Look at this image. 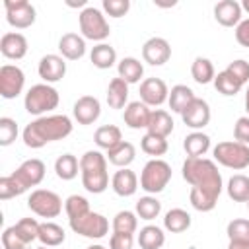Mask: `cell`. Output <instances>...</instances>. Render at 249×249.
I'll use <instances>...</instances> for the list:
<instances>
[{
  "instance_id": "46",
  "label": "cell",
  "mask_w": 249,
  "mask_h": 249,
  "mask_svg": "<svg viewBox=\"0 0 249 249\" xmlns=\"http://www.w3.org/2000/svg\"><path fill=\"white\" fill-rule=\"evenodd\" d=\"M18 138V123L10 117L0 119V146H10Z\"/></svg>"
},
{
  "instance_id": "39",
  "label": "cell",
  "mask_w": 249,
  "mask_h": 249,
  "mask_svg": "<svg viewBox=\"0 0 249 249\" xmlns=\"http://www.w3.org/2000/svg\"><path fill=\"white\" fill-rule=\"evenodd\" d=\"M214 88L222 93V95H235V93H239L241 91V84L228 72V70H222V72H218L216 76H214Z\"/></svg>"
},
{
  "instance_id": "23",
  "label": "cell",
  "mask_w": 249,
  "mask_h": 249,
  "mask_svg": "<svg viewBox=\"0 0 249 249\" xmlns=\"http://www.w3.org/2000/svg\"><path fill=\"white\" fill-rule=\"evenodd\" d=\"M146 130L150 134L167 138L173 132V119H171V115L167 111H163V109H154L152 115H150V123H148Z\"/></svg>"
},
{
  "instance_id": "13",
  "label": "cell",
  "mask_w": 249,
  "mask_h": 249,
  "mask_svg": "<svg viewBox=\"0 0 249 249\" xmlns=\"http://www.w3.org/2000/svg\"><path fill=\"white\" fill-rule=\"evenodd\" d=\"M169 97V89L163 80L160 78H146L140 84V99L148 107H160Z\"/></svg>"
},
{
  "instance_id": "38",
  "label": "cell",
  "mask_w": 249,
  "mask_h": 249,
  "mask_svg": "<svg viewBox=\"0 0 249 249\" xmlns=\"http://www.w3.org/2000/svg\"><path fill=\"white\" fill-rule=\"evenodd\" d=\"M160 212H161V202L152 195H146L136 202V216L140 220H148L150 222V220L158 218Z\"/></svg>"
},
{
  "instance_id": "6",
  "label": "cell",
  "mask_w": 249,
  "mask_h": 249,
  "mask_svg": "<svg viewBox=\"0 0 249 249\" xmlns=\"http://www.w3.org/2000/svg\"><path fill=\"white\" fill-rule=\"evenodd\" d=\"M78 21H80V31H82V37L84 39H89V41H105L111 33V27L103 16V12L99 8H93V6H86L80 16H78Z\"/></svg>"
},
{
  "instance_id": "21",
  "label": "cell",
  "mask_w": 249,
  "mask_h": 249,
  "mask_svg": "<svg viewBox=\"0 0 249 249\" xmlns=\"http://www.w3.org/2000/svg\"><path fill=\"white\" fill-rule=\"evenodd\" d=\"M58 51L66 60H78L86 54V39L78 33H64L58 39Z\"/></svg>"
},
{
  "instance_id": "51",
  "label": "cell",
  "mask_w": 249,
  "mask_h": 249,
  "mask_svg": "<svg viewBox=\"0 0 249 249\" xmlns=\"http://www.w3.org/2000/svg\"><path fill=\"white\" fill-rule=\"evenodd\" d=\"M132 233H119L115 231L109 239V249H132Z\"/></svg>"
},
{
  "instance_id": "27",
  "label": "cell",
  "mask_w": 249,
  "mask_h": 249,
  "mask_svg": "<svg viewBox=\"0 0 249 249\" xmlns=\"http://www.w3.org/2000/svg\"><path fill=\"white\" fill-rule=\"evenodd\" d=\"M195 97H196V95H195V91H193L189 86H185V84H177V86L171 88L169 97H167V103H169V109H171V111H175V113H183V111L187 109V105H189Z\"/></svg>"
},
{
  "instance_id": "22",
  "label": "cell",
  "mask_w": 249,
  "mask_h": 249,
  "mask_svg": "<svg viewBox=\"0 0 249 249\" xmlns=\"http://www.w3.org/2000/svg\"><path fill=\"white\" fill-rule=\"evenodd\" d=\"M111 187L119 196H132L138 189V177L132 169L121 167L119 171H115V175L111 179Z\"/></svg>"
},
{
  "instance_id": "20",
  "label": "cell",
  "mask_w": 249,
  "mask_h": 249,
  "mask_svg": "<svg viewBox=\"0 0 249 249\" xmlns=\"http://www.w3.org/2000/svg\"><path fill=\"white\" fill-rule=\"evenodd\" d=\"M241 4L235 0H222L214 6V19L224 27H237L241 23Z\"/></svg>"
},
{
  "instance_id": "24",
  "label": "cell",
  "mask_w": 249,
  "mask_h": 249,
  "mask_svg": "<svg viewBox=\"0 0 249 249\" xmlns=\"http://www.w3.org/2000/svg\"><path fill=\"white\" fill-rule=\"evenodd\" d=\"M183 148L187 152V158H202L210 150V136L200 130H195L185 136Z\"/></svg>"
},
{
  "instance_id": "53",
  "label": "cell",
  "mask_w": 249,
  "mask_h": 249,
  "mask_svg": "<svg viewBox=\"0 0 249 249\" xmlns=\"http://www.w3.org/2000/svg\"><path fill=\"white\" fill-rule=\"evenodd\" d=\"M228 249H249V241H230Z\"/></svg>"
},
{
  "instance_id": "3",
  "label": "cell",
  "mask_w": 249,
  "mask_h": 249,
  "mask_svg": "<svg viewBox=\"0 0 249 249\" xmlns=\"http://www.w3.org/2000/svg\"><path fill=\"white\" fill-rule=\"evenodd\" d=\"M80 173H82V185L88 193L99 195L109 187L107 158L99 150H88L80 158Z\"/></svg>"
},
{
  "instance_id": "58",
  "label": "cell",
  "mask_w": 249,
  "mask_h": 249,
  "mask_svg": "<svg viewBox=\"0 0 249 249\" xmlns=\"http://www.w3.org/2000/svg\"><path fill=\"white\" fill-rule=\"evenodd\" d=\"M247 208H249V200H247Z\"/></svg>"
},
{
  "instance_id": "19",
  "label": "cell",
  "mask_w": 249,
  "mask_h": 249,
  "mask_svg": "<svg viewBox=\"0 0 249 249\" xmlns=\"http://www.w3.org/2000/svg\"><path fill=\"white\" fill-rule=\"evenodd\" d=\"M150 107L142 101H130L126 107H124V113H123V119H124V124L132 130H140V128H148V123H150Z\"/></svg>"
},
{
  "instance_id": "43",
  "label": "cell",
  "mask_w": 249,
  "mask_h": 249,
  "mask_svg": "<svg viewBox=\"0 0 249 249\" xmlns=\"http://www.w3.org/2000/svg\"><path fill=\"white\" fill-rule=\"evenodd\" d=\"M39 222L35 220V218H21L16 226H14V230H16V233L29 245L31 241H35V239H39Z\"/></svg>"
},
{
  "instance_id": "37",
  "label": "cell",
  "mask_w": 249,
  "mask_h": 249,
  "mask_svg": "<svg viewBox=\"0 0 249 249\" xmlns=\"http://www.w3.org/2000/svg\"><path fill=\"white\" fill-rule=\"evenodd\" d=\"M191 74H193V80H195L196 84H202V86L214 82V76H216L214 64H212L208 58H204V56H196V58L193 60Z\"/></svg>"
},
{
  "instance_id": "12",
  "label": "cell",
  "mask_w": 249,
  "mask_h": 249,
  "mask_svg": "<svg viewBox=\"0 0 249 249\" xmlns=\"http://www.w3.org/2000/svg\"><path fill=\"white\" fill-rule=\"evenodd\" d=\"M181 119L183 123L189 126V128H195V130H200L204 128L208 123H210V105L200 99V97H195L187 109L181 113Z\"/></svg>"
},
{
  "instance_id": "26",
  "label": "cell",
  "mask_w": 249,
  "mask_h": 249,
  "mask_svg": "<svg viewBox=\"0 0 249 249\" xmlns=\"http://www.w3.org/2000/svg\"><path fill=\"white\" fill-rule=\"evenodd\" d=\"M117 72H119V78H123L126 84H138L140 78L144 76V66H142V62L138 58L124 56L123 60H119Z\"/></svg>"
},
{
  "instance_id": "7",
  "label": "cell",
  "mask_w": 249,
  "mask_h": 249,
  "mask_svg": "<svg viewBox=\"0 0 249 249\" xmlns=\"http://www.w3.org/2000/svg\"><path fill=\"white\" fill-rule=\"evenodd\" d=\"M214 161L230 169H245L249 165V146L241 142H220L212 150Z\"/></svg>"
},
{
  "instance_id": "31",
  "label": "cell",
  "mask_w": 249,
  "mask_h": 249,
  "mask_svg": "<svg viewBox=\"0 0 249 249\" xmlns=\"http://www.w3.org/2000/svg\"><path fill=\"white\" fill-rule=\"evenodd\" d=\"M66 233L62 230V226L54 224V222H43L39 226V241L45 247H56L60 243H64Z\"/></svg>"
},
{
  "instance_id": "5",
  "label": "cell",
  "mask_w": 249,
  "mask_h": 249,
  "mask_svg": "<svg viewBox=\"0 0 249 249\" xmlns=\"http://www.w3.org/2000/svg\"><path fill=\"white\" fill-rule=\"evenodd\" d=\"M171 181V165L160 158L150 160L140 173V189H144L148 195L161 193L167 183Z\"/></svg>"
},
{
  "instance_id": "56",
  "label": "cell",
  "mask_w": 249,
  "mask_h": 249,
  "mask_svg": "<svg viewBox=\"0 0 249 249\" xmlns=\"http://www.w3.org/2000/svg\"><path fill=\"white\" fill-rule=\"evenodd\" d=\"M88 249H105V247H103V245H97V243H95V245H89Z\"/></svg>"
},
{
  "instance_id": "1",
  "label": "cell",
  "mask_w": 249,
  "mask_h": 249,
  "mask_svg": "<svg viewBox=\"0 0 249 249\" xmlns=\"http://www.w3.org/2000/svg\"><path fill=\"white\" fill-rule=\"evenodd\" d=\"M72 132V121L66 115H43L23 128V144L27 148H43L49 142L62 140Z\"/></svg>"
},
{
  "instance_id": "44",
  "label": "cell",
  "mask_w": 249,
  "mask_h": 249,
  "mask_svg": "<svg viewBox=\"0 0 249 249\" xmlns=\"http://www.w3.org/2000/svg\"><path fill=\"white\" fill-rule=\"evenodd\" d=\"M64 210L68 214V220H72V218H78V216H84L86 212H89V202L82 195H70L64 200Z\"/></svg>"
},
{
  "instance_id": "54",
  "label": "cell",
  "mask_w": 249,
  "mask_h": 249,
  "mask_svg": "<svg viewBox=\"0 0 249 249\" xmlns=\"http://www.w3.org/2000/svg\"><path fill=\"white\" fill-rule=\"evenodd\" d=\"M245 111H247V117H249V86H247V91H245Z\"/></svg>"
},
{
  "instance_id": "14",
  "label": "cell",
  "mask_w": 249,
  "mask_h": 249,
  "mask_svg": "<svg viewBox=\"0 0 249 249\" xmlns=\"http://www.w3.org/2000/svg\"><path fill=\"white\" fill-rule=\"evenodd\" d=\"M142 58L152 66H161L171 58V47L163 37H152L142 45Z\"/></svg>"
},
{
  "instance_id": "30",
  "label": "cell",
  "mask_w": 249,
  "mask_h": 249,
  "mask_svg": "<svg viewBox=\"0 0 249 249\" xmlns=\"http://www.w3.org/2000/svg\"><path fill=\"white\" fill-rule=\"evenodd\" d=\"M163 228L171 233H181L191 228V214L183 208H171L163 216Z\"/></svg>"
},
{
  "instance_id": "10",
  "label": "cell",
  "mask_w": 249,
  "mask_h": 249,
  "mask_svg": "<svg viewBox=\"0 0 249 249\" xmlns=\"http://www.w3.org/2000/svg\"><path fill=\"white\" fill-rule=\"evenodd\" d=\"M6 21L16 29H27L35 23V8L27 0H4Z\"/></svg>"
},
{
  "instance_id": "8",
  "label": "cell",
  "mask_w": 249,
  "mask_h": 249,
  "mask_svg": "<svg viewBox=\"0 0 249 249\" xmlns=\"http://www.w3.org/2000/svg\"><path fill=\"white\" fill-rule=\"evenodd\" d=\"M68 222H70L72 231H76V233H80L84 237H89V239H101L109 231V220L103 214L91 212V210L86 212L84 216L72 218Z\"/></svg>"
},
{
  "instance_id": "35",
  "label": "cell",
  "mask_w": 249,
  "mask_h": 249,
  "mask_svg": "<svg viewBox=\"0 0 249 249\" xmlns=\"http://www.w3.org/2000/svg\"><path fill=\"white\" fill-rule=\"evenodd\" d=\"M189 200H191V204H193L195 210H198V212H210V210H214V206L218 202V195H214L210 191H204V189H198V187H191Z\"/></svg>"
},
{
  "instance_id": "16",
  "label": "cell",
  "mask_w": 249,
  "mask_h": 249,
  "mask_svg": "<svg viewBox=\"0 0 249 249\" xmlns=\"http://www.w3.org/2000/svg\"><path fill=\"white\" fill-rule=\"evenodd\" d=\"M72 113H74V119L78 121V124H93L101 115V103L93 95H82L74 103Z\"/></svg>"
},
{
  "instance_id": "33",
  "label": "cell",
  "mask_w": 249,
  "mask_h": 249,
  "mask_svg": "<svg viewBox=\"0 0 249 249\" xmlns=\"http://www.w3.org/2000/svg\"><path fill=\"white\" fill-rule=\"evenodd\" d=\"M80 171V161L72 154H62L54 161V173L62 181H72Z\"/></svg>"
},
{
  "instance_id": "29",
  "label": "cell",
  "mask_w": 249,
  "mask_h": 249,
  "mask_svg": "<svg viewBox=\"0 0 249 249\" xmlns=\"http://www.w3.org/2000/svg\"><path fill=\"white\" fill-rule=\"evenodd\" d=\"M134 158H136V148H134V144L132 142H121L119 146H115L113 150H109L107 152V160L113 163V165H117L119 169L121 167H128L132 161H134Z\"/></svg>"
},
{
  "instance_id": "41",
  "label": "cell",
  "mask_w": 249,
  "mask_h": 249,
  "mask_svg": "<svg viewBox=\"0 0 249 249\" xmlns=\"http://www.w3.org/2000/svg\"><path fill=\"white\" fill-rule=\"evenodd\" d=\"M140 148H142V152L144 154H148V156H163L165 152H167V140L165 138H161V136H156V134H150V132H146L144 136H142V140H140Z\"/></svg>"
},
{
  "instance_id": "11",
  "label": "cell",
  "mask_w": 249,
  "mask_h": 249,
  "mask_svg": "<svg viewBox=\"0 0 249 249\" xmlns=\"http://www.w3.org/2000/svg\"><path fill=\"white\" fill-rule=\"evenodd\" d=\"M25 74L19 66L4 64L0 68V95L4 99H14L23 91Z\"/></svg>"
},
{
  "instance_id": "18",
  "label": "cell",
  "mask_w": 249,
  "mask_h": 249,
  "mask_svg": "<svg viewBox=\"0 0 249 249\" xmlns=\"http://www.w3.org/2000/svg\"><path fill=\"white\" fill-rule=\"evenodd\" d=\"M0 53L10 60H19L27 54V39L18 31H8L0 39Z\"/></svg>"
},
{
  "instance_id": "9",
  "label": "cell",
  "mask_w": 249,
  "mask_h": 249,
  "mask_svg": "<svg viewBox=\"0 0 249 249\" xmlns=\"http://www.w3.org/2000/svg\"><path fill=\"white\" fill-rule=\"evenodd\" d=\"M27 206L33 214L41 218H56L62 212L60 196L49 189H35L27 198Z\"/></svg>"
},
{
  "instance_id": "40",
  "label": "cell",
  "mask_w": 249,
  "mask_h": 249,
  "mask_svg": "<svg viewBox=\"0 0 249 249\" xmlns=\"http://www.w3.org/2000/svg\"><path fill=\"white\" fill-rule=\"evenodd\" d=\"M138 228V216L130 210H121L113 218V230L119 233H134Z\"/></svg>"
},
{
  "instance_id": "4",
  "label": "cell",
  "mask_w": 249,
  "mask_h": 249,
  "mask_svg": "<svg viewBox=\"0 0 249 249\" xmlns=\"http://www.w3.org/2000/svg\"><path fill=\"white\" fill-rule=\"evenodd\" d=\"M58 101H60V95L51 84H35L27 89L23 105H25V111L29 115L43 117L45 113L56 109Z\"/></svg>"
},
{
  "instance_id": "32",
  "label": "cell",
  "mask_w": 249,
  "mask_h": 249,
  "mask_svg": "<svg viewBox=\"0 0 249 249\" xmlns=\"http://www.w3.org/2000/svg\"><path fill=\"white\" fill-rule=\"evenodd\" d=\"M89 58H91V62H93L95 68L107 70V68H111V66L117 62V53H115V49H113L111 45L99 43V45H95V47L91 49Z\"/></svg>"
},
{
  "instance_id": "2",
  "label": "cell",
  "mask_w": 249,
  "mask_h": 249,
  "mask_svg": "<svg viewBox=\"0 0 249 249\" xmlns=\"http://www.w3.org/2000/svg\"><path fill=\"white\" fill-rule=\"evenodd\" d=\"M183 179L191 187L210 191L220 196L222 193V175L216 167V161L206 158H187L183 161Z\"/></svg>"
},
{
  "instance_id": "55",
  "label": "cell",
  "mask_w": 249,
  "mask_h": 249,
  "mask_svg": "<svg viewBox=\"0 0 249 249\" xmlns=\"http://www.w3.org/2000/svg\"><path fill=\"white\" fill-rule=\"evenodd\" d=\"M241 10L249 12V0H243V2H241Z\"/></svg>"
},
{
  "instance_id": "47",
  "label": "cell",
  "mask_w": 249,
  "mask_h": 249,
  "mask_svg": "<svg viewBox=\"0 0 249 249\" xmlns=\"http://www.w3.org/2000/svg\"><path fill=\"white\" fill-rule=\"evenodd\" d=\"M241 86H245V84H249V62L247 60H243V58H237V60H231L230 64H228V68H226Z\"/></svg>"
},
{
  "instance_id": "25",
  "label": "cell",
  "mask_w": 249,
  "mask_h": 249,
  "mask_svg": "<svg viewBox=\"0 0 249 249\" xmlns=\"http://www.w3.org/2000/svg\"><path fill=\"white\" fill-rule=\"evenodd\" d=\"M93 142L101 148V150H113L115 146H119L123 142V134H121V128L115 126V124H103L95 130L93 134Z\"/></svg>"
},
{
  "instance_id": "17",
  "label": "cell",
  "mask_w": 249,
  "mask_h": 249,
  "mask_svg": "<svg viewBox=\"0 0 249 249\" xmlns=\"http://www.w3.org/2000/svg\"><path fill=\"white\" fill-rule=\"evenodd\" d=\"M14 175L23 183L25 189L29 187H37L43 179H45V163L37 158H31V160H25L16 171Z\"/></svg>"
},
{
  "instance_id": "28",
  "label": "cell",
  "mask_w": 249,
  "mask_h": 249,
  "mask_svg": "<svg viewBox=\"0 0 249 249\" xmlns=\"http://www.w3.org/2000/svg\"><path fill=\"white\" fill-rule=\"evenodd\" d=\"M128 99V84L123 78H113L107 88V103L111 109H123Z\"/></svg>"
},
{
  "instance_id": "48",
  "label": "cell",
  "mask_w": 249,
  "mask_h": 249,
  "mask_svg": "<svg viewBox=\"0 0 249 249\" xmlns=\"http://www.w3.org/2000/svg\"><path fill=\"white\" fill-rule=\"evenodd\" d=\"M103 10L111 18H123L130 10L128 0H103Z\"/></svg>"
},
{
  "instance_id": "34",
  "label": "cell",
  "mask_w": 249,
  "mask_h": 249,
  "mask_svg": "<svg viewBox=\"0 0 249 249\" xmlns=\"http://www.w3.org/2000/svg\"><path fill=\"white\" fill-rule=\"evenodd\" d=\"M165 243V233L158 226H144L138 233L140 249H161Z\"/></svg>"
},
{
  "instance_id": "15",
  "label": "cell",
  "mask_w": 249,
  "mask_h": 249,
  "mask_svg": "<svg viewBox=\"0 0 249 249\" xmlns=\"http://www.w3.org/2000/svg\"><path fill=\"white\" fill-rule=\"evenodd\" d=\"M37 72H39V78L45 80V84H54V82L64 78L66 62H64V58L60 54H45L39 60Z\"/></svg>"
},
{
  "instance_id": "52",
  "label": "cell",
  "mask_w": 249,
  "mask_h": 249,
  "mask_svg": "<svg viewBox=\"0 0 249 249\" xmlns=\"http://www.w3.org/2000/svg\"><path fill=\"white\" fill-rule=\"evenodd\" d=\"M235 41L249 49V19H241V23L235 27Z\"/></svg>"
},
{
  "instance_id": "42",
  "label": "cell",
  "mask_w": 249,
  "mask_h": 249,
  "mask_svg": "<svg viewBox=\"0 0 249 249\" xmlns=\"http://www.w3.org/2000/svg\"><path fill=\"white\" fill-rule=\"evenodd\" d=\"M25 191H27V189L23 187V183H21L14 173L0 179V198H2V200L19 196V195H23Z\"/></svg>"
},
{
  "instance_id": "36",
  "label": "cell",
  "mask_w": 249,
  "mask_h": 249,
  "mask_svg": "<svg viewBox=\"0 0 249 249\" xmlns=\"http://www.w3.org/2000/svg\"><path fill=\"white\" fill-rule=\"evenodd\" d=\"M228 196L235 202H247L249 200V177L243 173H237L230 177L228 181Z\"/></svg>"
},
{
  "instance_id": "45",
  "label": "cell",
  "mask_w": 249,
  "mask_h": 249,
  "mask_svg": "<svg viewBox=\"0 0 249 249\" xmlns=\"http://www.w3.org/2000/svg\"><path fill=\"white\" fill-rule=\"evenodd\" d=\"M226 233L230 241H249V220L245 218H235L228 224Z\"/></svg>"
},
{
  "instance_id": "57",
  "label": "cell",
  "mask_w": 249,
  "mask_h": 249,
  "mask_svg": "<svg viewBox=\"0 0 249 249\" xmlns=\"http://www.w3.org/2000/svg\"><path fill=\"white\" fill-rule=\"evenodd\" d=\"M39 249H47V247H45V245H41V247H39Z\"/></svg>"
},
{
  "instance_id": "49",
  "label": "cell",
  "mask_w": 249,
  "mask_h": 249,
  "mask_svg": "<svg viewBox=\"0 0 249 249\" xmlns=\"http://www.w3.org/2000/svg\"><path fill=\"white\" fill-rule=\"evenodd\" d=\"M2 245H4V249H25L27 247V243L16 233L14 226H10V228L4 230V233H2Z\"/></svg>"
},
{
  "instance_id": "50",
  "label": "cell",
  "mask_w": 249,
  "mask_h": 249,
  "mask_svg": "<svg viewBox=\"0 0 249 249\" xmlns=\"http://www.w3.org/2000/svg\"><path fill=\"white\" fill-rule=\"evenodd\" d=\"M233 136H235V142H241V144L249 146V117H239L235 121Z\"/></svg>"
}]
</instances>
